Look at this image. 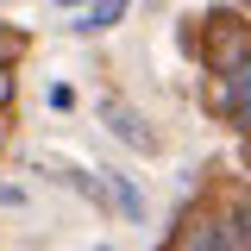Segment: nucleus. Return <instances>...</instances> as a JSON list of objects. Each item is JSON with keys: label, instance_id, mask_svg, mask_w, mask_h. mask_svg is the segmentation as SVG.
<instances>
[{"label": "nucleus", "instance_id": "obj_7", "mask_svg": "<svg viewBox=\"0 0 251 251\" xmlns=\"http://www.w3.org/2000/svg\"><path fill=\"white\" fill-rule=\"evenodd\" d=\"M13 50H19V38H13V31H0V63L13 57Z\"/></svg>", "mask_w": 251, "mask_h": 251}, {"label": "nucleus", "instance_id": "obj_8", "mask_svg": "<svg viewBox=\"0 0 251 251\" xmlns=\"http://www.w3.org/2000/svg\"><path fill=\"white\" fill-rule=\"evenodd\" d=\"M239 113H245V132H251V107H239Z\"/></svg>", "mask_w": 251, "mask_h": 251}, {"label": "nucleus", "instance_id": "obj_5", "mask_svg": "<svg viewBox=\"0 0 251 251\" xmlns=\"http://www.w3.org/2000/svg\"><path fill=\"white\" fill-rule=\"evenodd\" d=\"M113 207H126L132 220H145V195H138V188L126 182V176H113Z\"/></svg>", "mask_w": 251, "mask_h": 251}, {"label": "nucleus", "instance_id": "obj_2", "mask_svg": "<svg viewBox=\"0 0 251 251\" xmlns=\"http://www.w3.org/2000/svg\"><path fill=\"white\" fill-rule=\"evenodd\" d=\"M232 82H220L214 94H207V107L214 113H239V107H251V63H239V69H226Z\"/></svg>", "mask_w": 251, "mask_h": 251}, {"label": "nucleus", "instance_id": "obj_1", "mask_svg": "<svg viewBox=\"0 0 251 251\" xmlns=\"http://www.w3.org/2000/svg\"><path fill=\"white\" fill-rule=\"evenodd\" d=\"M207 63H214V75L251 63V31L239 25V19H214V31H207Z\"/></svg>", "mask_w": 251, "mask_h": 251}, {"label": "nucleus", "instance_id": "obj_6", "mask_svg": "<svg viewBox=\"0 0 251 251\" xmlns=\"http://www.w3.org/2000/svg\"><path fill=\"white\" fill-rule=\"evenodd\" d=\"M6 100H13V69L0 63V107H6Z\"/></svg>", "mask_w": 251, "mask_h": 251}, {"label": "nucleus", "instance_id": "obj_4", "mask_svg": "<svg viewBox=\"0 0 251 251\" xmlns=\"http://www.w3.org/2000/svg\"><path fill=\"white\" fill-rule=\"evenodd\" d=\"M126 6H132V0H94L88 13L75 19V31H107L113 19H126Z\"/></svg>", "mask_w": 251, "mask_h": 251}, {"label": "nucleus", "instance_id": "obj_9", "mask_svg": "<svg viewBox=\"0 0 251 251\" xmlns=\"http://www.w3.org/2000/svg\"><path fill=\"white\" fill-rule=\"evenodd\" d=\"M245 6H251V0H245Z\"/></svg>", "mask_w": 251, "mask_h": 251}, {"label": "nucleus", "instance_id": "obj_3", "mask_svg": "<svg viewBox=\"0 0 251 251\" xmlns=\"http://www.w3.org/2000/svg\"><path fill=\"white\" fill-rule=\"evenodd\" d=\"M107 126H113L120 138H132L138 151H157V138H151V132H145V120H138L132 107H120V100H107Z\"/></svg>", "mask_w": 251, "mask_h": 251}]
</instances>
